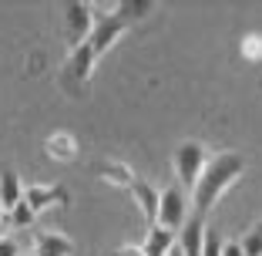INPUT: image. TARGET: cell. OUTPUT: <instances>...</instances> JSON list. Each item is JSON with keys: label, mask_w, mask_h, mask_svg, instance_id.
<instances>
[{"label": "cell", "mask_w": 262, "mask_h": 256, "mask_svg": "<svg viewBox=\"0 0 262 256\" xmlns=\"http://www.w3.org/2000/svg\"><path fill=\"white\" fill-rule=\"evenodd\" d=\"M0 256H20V246L10 236H0Z\"/></svg>", "instance_id": "cell-19"}, {"label": "cell", "mask_w": 262, "mask_h": 256, "mask_svg": "<svg viewBox=\"0 0 262 256\" xmlns=\"http://www.w3.org/2000/svg\"><path fill=\"white\" fill-rule=\"evenodd\" d=\"M94 64H98V57L91 54L88 41H84V44H77V47H71V57H68V74H71L74 81H81V85H84V81L94 74Z\"/></svg>", "instance_id": "cell-9"}, {"label": "cell", "mask_w": 262, "mask_h": 256, "mask_svg": "<svg viewBox=\"0 0 262 256\" xmlns=\"http://www.w3.org/2000/svg\"><path fill=\"white\" fill-rule=\"evenodd\" d=\"M44 148H47V155L54 159V162H74L77 159V139L68 135V132H54L44 142Z\"/></svg>", "instance_id": "cell-11"}, {"label": "cell", "mask_w": 262, "mask_h": 256, "mask_svg": "<svg viewBox=\"0 0 262 256\" xmlns=\"http://www.w3.org/2000/svg\"><path fill=\"white\" fill-rule=\"evenodd\" d=\"M4 229H7V219H4V212H0V236H4Z\"/></svg>", "instance_id": "cell-22"}, {"label": "cell", "mask_w": 262, "mask_h": 256, "mask_svg": "<svg viewBox=\"0 0 262 256\" xmlns=\"http://www.w3.org/2000/svg\"><path fill=\"white\" fill-rule=\"evenodd\" d=\"M27 206H31V212L37 216V212L51 209V206H57V202H68L71 195L64 192L61 186H40V182H34V186H24V195H20Z\"/></svg>", "instance_id": "cell-6"}, {"label": "cell", "mask_w": 262, "mask_h": 256, "mask_svg": "<svg viewBox=\"0 0 262 256\" xmlns=\"http://www.w3.org/2000/svg\"><path fill=\"white\" fill-rule=\"evenodd\" d=\"M168 256H182V253H178V246H171V249H168Z\"/></svg>", "instance_id": "cell-23"}, {"label": "cell", "mask_w": 262, "mask_h": 256, "mask_svg": "<svg viewBox=\"0 0 262 256\" xmlns=\"http://www.w3.org/2000/svg\"><path fill=\"white\" fill-rule=\"evenodd\" d=\"M242 57L246 61H262V34H246L242 37Z\"/></svg>", "instance_id": "cell-17"}, {"label": "cell", "mask_w": 262, "mask_h": 256, "mask_svg": "<svg viewBox=\"0 0 262 256\" xmlns=\"http://www.w3.org/2000/svg\"><path fill=\"white\" fill-rule=\"evenodd\" d=\"M24 195V186H20V175L17 172H0V212H10L20 202Z\"/></svg>", "instance_id": "cell-13"}, {"label": "cell", "mask_w": 262, "mask_h": 256, "mask_svg": "<svg viewBox=\"0 0 262 256\" xmlns=\"http://www.w3.org/2000/svg\"><path fill=\"white\" fill-rule=\"evenodd\" d=\"M108 256H145V253H141V246H118Z\"/></svg>", "instance_id": "cell-21"}, {"label": "cell", "mask_w": 262, "mask_h": 256, "mask_svg": "<svg viewBox=\"0 0 262 256\" xmlns=\"http://www.w3.org/2000/svg\"><path fill=\"white\" fill-rule=\"evenodd\" d=\"M222 256H246V253H242V246L235 240H225L222 243Z\"/></svg>", "instance_id": "cell-20"}, {"label": "cell", "mask_w": 262, "mask_h": 256, "mask_svg": "<svg viewBox=\"0 0 262 256\" xmlns=\"http://www.w3.org/2000/svg\"><path fill=\"white\" fill-rule=\"evenodd\" d=\"M242 172H246V155H239V152H219V155L208 159L205 169H202V175L195 179V189H192L195 216L205 219L208 212L215 209L219 195L242 179Z\"/></svg>", "instance_id": "cell-1"}, {"label": "cell", "mask_w": 262, "mask_h": 256, "mask_svg": "<svg viewBox=\"0 0 262 256\" xmlns=\"http://www.w3.org/2000/svg\"><path fill=\"white\" fill-rule=\"evenodd\" d=\"M98 172H101L104 182H111V186H118V189H131L135 186V172H131V165H124V162L108 159V162H101Z\"/></svg>", "instance_id": "cell-14"}, {"label": "cell", "mask_w": 262, "mask_h": 256, "mask_svg": "<svg viewBox=\"0 0 262 256\" xmlns=\"http://www.w3.org/2000/svg\"><path fill=\"white\" fill-rule=\"evenodd\" d=\"M188 219V195L178 186H165L158 192V216H155V226H162L168 233H178Z\"/></svg>", "instance_id": "cell-3"}, {"label": "cell", "mask_w": 262, "mask_h": 256, "mask_svg": "<svg viewBox=\"0 0 262 256\" xmlns=\"http://www.w3.org/2000/svg\"><path fill=\"white\" fill-rule=\"evenodd\" d=\"M20 256H34V253H20Z\"/></svg>", "instance_id": "cell-24"}, {"label": "cell", "mask_w": 262, "mask_h": 256, "mask_svg": "<svg viewBox=\"0 0 262 256\" xmlns=\"http://www.w3.org/2000/svg\"><path fill=\"white\" fill-rule=\"evenodd\" d=\"M34 256H71L74 253V243L64 233H54V229H40L34 233Z\"/></svg>", "instance_id": "cell-8"}, {"label": "cell", "mask_w": 262, "mask_h": 256, "mask_svg": "<svg viewBox=\"0 0 262 256\" xmlns=\"http://www.w3.org/2000/svg\"><path fill=\"white\" fill-rule=\"evenodd\" d=\"M128 192L135 195V202H138L141 216H145L148 223L155 226V216H158V189H155L151 182H145V179H135V186H131Z\"/></svg>", "instance_id": "cell-10"}, {"label": "cell", "mask_w": 262, "mask_h": 256, "mask_svg": "<svg viewBox=\"0 0 262 256\" xmlns=\"http://www.w3.org/2000/svg\"><path fill=\"white\" fill-rule=\"evenodd\" d=\"M208 162V148L202 145V142H182V145L175 148V159H171V165H175V175H178V189L182 192H192L195 189V179L202 175V169H205Z\"/></svg>", "instance_id": "cell-2"}, {"label": "cell", "mask_w": 262, "mask_h": 256, "mask_svg": "<svg viewBox=\"0 0 262 256\" xmlns=\"http://www.w3.org/2000/svg\"><path fill=\"white\" fill-rule=\"evenodd\" d=\"M7 223L10 226H17V229H24V226H31L34 223V212H31V206H27V202H17V206H14V209H10L7 212Z\"/></svg>", "instance_id": "cell-16"}, {"label": "cell", "mask_w": 262, "mask_h": 256, "mask_svg": "<svg viewBox=\"0 0 262 256\" xmlns=\"http://www.w3.org/2000/svg\"><path fill=\"white\" fill-rule=\"evenodd\" d=\"M202 236H205V219L202 216H188L185 219V226L178 229V253L182 256H202Z\"/></svg>", "instance_id": "cell-7"}, {"label": "cell", "mask_w": 262, "mask_h": 256, "mask_svg": "<svg viewBox=\"0 0 262 256\" xmlns=\"http://www.w3.org/2000/svg\"><path fill=\"white\" fill-rule=\"evenodd\" d=\"M222 243H225L222 236L205 226V236H202V256H222Z\"/></svg>", "instance_id": "cell-18"}, {"label": "cell", "mask_w": 262, "mask_h": 256, "mask_svg": "<svg viewBox=\"0 0 262 256\" xmlns=\"http://www.w3.org/2000/svg\"><path fill=\"white\" fill-rule=\"evenodd\" d=\"M64 24H68L71 47L84 44L91 27H94V7H88V4H68V7H64Z\"/></svg>", "instance_id": "cell-5"}, {"label": "cell", "mask_w": 262, "mask_h": 256, "mask_svg": "<svg viewBox=\"0 0 262 256\" xmlns=\"http://www.w3.org/2000/svg\"><path fill=\"white\" fill-rule=\"evenodd\" d=\"M239 246H242V253H246V256H262V223L242 236Z\"/></svg>", "instance_id": "cell-15"}, {"label": "cell", "mask_w": 262, "mask_h": 256, "mask_svg": "<svg viewBox=\"0 0 262 256\" xmlns=\"http://www.w3.org/2000/svg\"><path fill=\"white\" fill-rule=\"evenodd\" d=\"M175 246V233L162 229V226H148L145 243H141V253L145 256H168V249Z\"/></svg>", "instance_id": "cell-12"}, {"label": "cell", "mask_w": 262, "mask_h": 256, "mask_svg": "<svg viewBox=\"0 0 262 256\" xmlns=\"http://www.w3.org/2000/svg\"><path fill=\"white\" fill-rule=\"evenodd\" d=\"M124 31H128V17L124 14H94V27H91V34H88L91 54L101 57Z\"/></svg>", "instance_id": "cell-4"}]
</instances>
